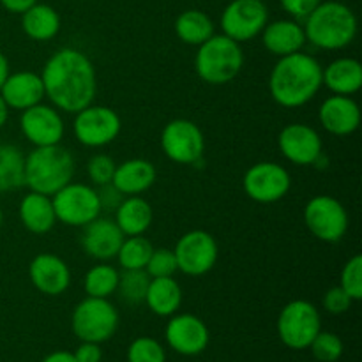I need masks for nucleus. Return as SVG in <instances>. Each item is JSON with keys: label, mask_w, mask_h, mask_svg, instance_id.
<instances>
[{"label": "nucleus", "mask_w": 362, "mask_h": 362, "mask_svg": "<svg viewBox=\"0 0 362 362\" xmlns=\"http://www.w3.org/2000/svg\"><path fill=\"white\" fill-rule=\"evenodd\" d=\"M45 98L57 110L78 113L94 103L98 80L92 60L76 48H62L53 53L41 73Z\"/></svg>", "instance_id": "nucleus-1"}, {"label": "nucleus", "mask_w": 362, "mask_h": 362, "mask_svg": "<svg viewBox=\"0 0 362 362\" xmlns=\"http://www.w3.org/2000/svg\"><path fill=\"white\" fill-rule=\"evenodd\" d=\"M322 69L315 57L308 53H292L279 57L269 76L272 99L283 108H299L310 103L322 88Z\"/></svg>", "instance_id": "nucleus-2"}, {"label": "nucleus", "mask_w": 362, "mask_h": 362, "mask_svg": "<svg viewBox=\"0 0 362 362\" xmlns=\"http://www.w3.org/2000/svg\"><path fill=\"white\" fill-rule=\"evenodd\" d=\"M306 41L322 49H341L357 35V18L346 4L320 2L306 18Z\"/></svg>", "instance_id": "nucleus-3"}, {"label": "nucleus", "mask_w": 362, "mask_h": 362, "mask_svg": "<svg viewBox=\"0 0 362 362\" xmlns=\"http://www.w3.org/2000/svg\"><path fill=\"white\" fill-rule=\"evenodd\" d=\"M74 158L60 144L35 147L25 158V186L35 193L53 197L73 180Z\"/></svg>", "instance_id": "nucleus-4"}, {"label": "nucleus", "mask_w": 362, "mask_h": 362, "mask_svg": "<svg viewBox=\"0 0 362 362\" xmlns=\"http://www.w3.org/2000/svg\"><path fill=\"white\" fill-rule=\"evenodd\" d=\"M244 66L240 42L225 34H214L198 46L194 57L197 74L209 85H225L235 80Z\"/></svg>", "instance_id": "nucleus-5"}, {"label": "nucleus", "mask_w": 362, "mask_h": 362, "mask_svg": "<svg viewBox=\"0 0 362 362\" xmlns=\"http://www.w3.org/2000/svg\"><path fill=\"white\" fill-rule=\"evenodd\" d=\"M71 327L80 341L105 343L119 327V311L108 299L87 297L73 311Z\"/></svg>", "instance_id": "nucleus-6"}, {"label": "nucleus", "mask_w": 362, "mask_h": 362, "mask_svg": "<svg viewBox=\"0 0 362 362\" xmlns=\"http://www.w3.org/2000/svg\"><path fill=\"white\" fill-rule=\"evenodd\" d=\"M320 331V313L315 304L308 300H292L283 308L278 317L279 339L292 350L310 349L311 341Z\"/></svg>", "instance_id": "nucleus-7"}, {"label": "nucleus", "mask_w": 362, "mask_h": 362, "mask_svg": "<svg viewBox=\"0 0 362 362\" xmlns=\"http://www.w3.org/2000/svg\"><path fill=\"white\" fill-rule=\"evenodd\" d=\"M57 221L67 226H85L101 214L98 191L87 184L69 182L52 198Z\"/></svg>", "instance_id": "nucleus-8"}, {"label": "nucleus", "mask_w": 362, "mask_h": 362, "mask_svg": "<svg viewBox=\"0 0 362 362\" xmlns=\"http://www.w3.org/2000/svg\"><path fill=\"white\" fill-rule=\"evenodd\" d=\"M304 223L318 240L338 243L349 230V214L336 198L318 194L304 207Z\"/></svg>", "instance_id": "nucleus-9"}, {"label": "nucleus", "mask_w": 362, "mask_h": 362, "mask_svg": "<svg viewBox=\"0 0 362 362\" xmlns=\"http://www.w3.org/2000/svg\"><path fill=\"white\" fill-rule=\"evenodd\" d=\"M74 115V136L85 147H105L112 144L122 129L119 113L108 106L90 105Z\"/></svg>", "instance_id": "nucleus-10"}, {"label": "nucleus", "mask_w": 362, "mask_h": 362, "mask_svg": "<svg viewBox=\"0 0 362 362\" xmlns=\"http://www.w3.org/2000/svg\"><path fill=\"white\" fill-rule=\"evenodd\" d=\"M161 148L170 161L197 165L205 151L204 133L193 120H170L161 133Z\"/></svg>", "instance_id": "nucleus-11"}, {"label": "nucleus", "mask_w": 362, "mask_h": 362, "mask_svg": "<svg viewBox=\"0 0 362 362\" xmlns=\"http://www.w3.org/2000/svg\"><path fill=\"white\" fill-rule=\"evenodd\" d=\"M177 269L187 276H204L212 271L218 262V243L205 230H191L184 233L173 250Z\"/></svg>", "instance_id": "nucleus-12"}, {"label": "nucleus", "mask_w": 362, "mask_h": 362, "mask_svg": "<svg viewBox=\"0 0 362 362\" xmlns=\"http://www.w3.org/2000/svg\"><path fill=\"white\" fill-rule=\"evenodd\" d=\"M244 193L258 204H274L285 198L292 187L288 170L272 161H262L251 166L243 179Z\"/></svg>", "instance_id": "nucleus-13"}, {"label": "nucleus", "mask_w": 362, "mask_h": 362, "mask_svg": "<svg viewBox=\"0 0 362 362\" xmlns=\"http://www.w3.org/2000/svg\"><path fill=\"white\" fill-rule=\"evenodd\" d=\"M269 21L264 0H232L221 14L223 34L237 42H246L262 34Z\"/></svg>", "instance_id": "nucleus-14"}, {"label": "nucleus", "mask_w": 362, "mask_h": 362, "mask_svg": "<svg viewBox=\"0 0 362 362\" xmlns=\"http://www.w3.org/2000/svg\"><path fill=\"white\" fill-rule=\"evenodd\" d=\"M20 127L23 136L35 147L57 145L64 138V120L55 106L35 105L23 110L20 119Z\"/></svg>", "instance_id": "nucleus-15"}, {"label": "nucleus", "mask_w": 362, "mask_h": 362, "mask_svg": "<svg viewBox=\"0 0 362 362\" xmlns=\"http://www.w3.org/2000/svg\"><path fill=\"white\" fill-rule=\"evenodd\" d=\"M278 145L281 154L293 165H315L322 158L320 134L306 124L296 122L283 127Z\"/></svg>", "instance_id": "nucleus-16"}, {"label": "nucleus", "mask_w": 362, "mask_h": 362, "mask_svg": "<svg viewBox=\"0 0 362 362\" xmlns=\"http://www.w3.org/2000/svg\"><path fill=\"white\" fill-rule=\"evenodd\" d=\"M166 341L180 356H198L209 345V329L198 317L175 315L166 325Z\"/></svg>", "instance_id": "nucleus-17"}, {"label": "nucleus", "mask_w": 362, "mask_h": 362, "mask_svg": "<svg viewBox=\"0 0 362 362\" xmlns=\"http://www.w3.org/2000/svg\"><path fill=\"white\" fill-rule=\"evenodd\" d=\"M28 276L35 288L45 296H60L71 285V271L66 262L52 253H41L30 262Z\"/></svg>", "instance_id": "nucleus-18"}, {"label": "nucleus", "mask_w": 362, "mask_h": 362, "mask_svg": "<svg viewBox=\"0 0 362 362\" xmlns=\"http://www.w3.org/2000/svg\"><path fill=\"white\" fill-rule=\"evenodd\" d=\"M81 247L88 257L95 260H110L115 258L124 240V233L115 221L108 218H95L87 223L81 233Z\"/></svg>", "instance_id": "nucleus-19"}, {"label": "nucleus", "mask_w": 362, "mask_h": 362, "mask_svg": "<svg viewBox=\"0 0 362 362\" xmlns=\"http://www.w3.org/2000/svg\"><path fill=\"white\" fill-rule=\"evenodd\" d=\"M322 127L334 136H349L359 127V105L350 95H331L325 99L318 112Z\"/></svg>", "instance_id": "nucleus-20"}, {"label": "nucleus", "mask_w": 362, "mask_h": 362, "mask_svg": "<svg viewBox=\"0 0 362 362\" xmlns=\"http://www.w3.org/2000/svg\"><path fill=\"white\" fill-rule=\"evenodd\" d=\"M0 95L9 108L21 110V112L39 105L45 98V85H42L41 74L32 73V71L9 73V76L0 87Z\"/></svg>", "instance_id": "nucleus-21"}, {"label": "nucleus", "mask_w": 362, "mask_h": 362, "mask_svg": "<svg viewBox=\"0 0 362 362\" xmlns=\"http://www.w3.org/2000/svg\"><path fill=\"white\" fill-rule=\"evenodd\" d=\"M262 42L265 49L276 57L297 53L306 45L304 27L293 20H276L267 23L262 30Z\"/></svg>", "instance_id": "nucleus-22"}, {"label": "nucleus", "mask_w": 362, "mask_h": 362, "mask_svg": "<svg viewBox=\"0 0 362 362\" xmlns=\"http://www.w3.org/2000/svg\"><path fill=\"white\" fill-rule=\"evenodd\" d=\"M156 166L147 159H129L122 165H117L115 173H113L112 184L127 197H134L144 191L151 189L152 184L156 182Z\"/></svg>", "instance_id": "nucleus-23"}, {"label": "nucleus", "mask_w": 362, "mask_h": 362, "mask_svg": "<svg viewBox=\"0 0 362 362\" xmlns=\"http://www.w3.org/2000/svg\"><path fill=\"white\" fill-rule=\"evenodd\" d=\"M20 219L28 232L35 235L48 233L55 226L57 216L52 197L30 191L20 202Z\"/></svg>", "instance_id": "nucleus-24"}, {"label": "nucleus", "mask_w": 362, "mask_h": 362, "mask_svg": "<svg viewBox=\"0 0 362 362\" xmlns=\"http://www.w3.org/2000/svg\"><path fill=\"white\" fill-rule=\"evenodd\" d=\"M322 81L338 95H352L362 87V66L359 60L341 57L322 69Z\"/></svg>", "instance_id": "nucleus-25"}, {"label": "nucleus", "mask_w": 362, "mask_h": 362, "mask_svg": "<svg viewBox=\"0 0 362 362\" xmlns=\"http://www.w3.org/2000/svg\"><path fill=\"white\" fill-rule=\"evenodd\" d=\"M115 223L124 235H144L152 225L151 204L138 194L124 198L115 209Z\"/></svg>", "instance_id": "nucleus-26"}, {"label": "nucleus", "mask_w": 362, "mask_h": 362, "mask_svg": "<svg viewBox=\"0 0 362 362\" xmlns=\"http://www.w3.org/2000/svg\"><path fill=\"white\" fill-rule=\"evenodd\" d=\"M145 303L158 317H172L182 303V288L173 279V276L151 278L147 293H145Z\"/></svg>", "instance_id": "nucleus-27"}, {"label": "nucleus", "mask_w": 362, "mask_h": 362, "mask_svg": "<svg viewBox=\"0 0 362 362\" xmlns=\"http://www.w3.org/2000/svg\"><path fill=\"white\" fill-rule=\"evenodd\" d=\"M21 28L34 41H49L60 30V16L52 6L35 2L21 14Z\"/></svg>", "instance_id": "nucleus-28"}, {"label": "nucleus", "mask_w": 362, "mask_h": 362, "mask_svg": "<svg viewBox=\"0 0 362 362\" xmlns=\"http://www.w3.org/2000/svg\"><path fill=\"white\" fill-rule=\"evenodd\" d=\"M175 34L186 45L200 46L214 35V23L204 11L187 9L175 20Z\"/></svg>", "instance_id": "nucleus-29"}, {"label": "nucleus", "mask_w": 362, "mask_h": 362, "mask_svg": "<svg viewBox=\"0 0 362 362\" xmlns=\"http://www.w3.org/2000/svg\"><path fill=\"white\" fill-rule=\"evenodd\" d=\"M25 186V158L14 145L0 144V194Z\"/></svg>", "instance_id": "nucleus-30"}, {"label": "nucleus", "mask_w": 362, "mask_h": 362, "mask_svg": "<svg viewBox=\"0 0 362 362\" xmlns=\"http://www.w3.org/2000/svg\"><path fill=\"white\" fill-rule=\"evenodd\" d=\"M119 274L115 267L106 264L94 265L88 269L83 279V288L87 297H98V299H108L117 292L119 286Z\"/></svg>", "instance_id": "nucleus-31"}, {"label": "nucleus", "mask_w": 362, "mask_h": 362, "mask_svg": "<svg viewBox=\"0 0 362 362\" xmlns=\"http://www.w3.org/2000/svg\"><path fill=\"white\" fill-rule=\"evenodd\" d=\"M152 251L154 246L147 237L133 235L122 240L117 258L122 269H145Z\"/></svg>", "instance_id": "nucleus-32"}, {"label": "nucleus", "mask_w": 362, "mask_h": 362, "mask_svg": "<svg viewBox=\"0 0 362 362\" xmlns=\"http://www.w3.org/2000/svg\"><path fill=\"white\" fill-rule=\"evenodd\" d=\"M151 276L145 269H124L122 274H119V286L117 292L120 293V299L127 304L145 303V293H147Z\"/></svg>", "instance_id": "nucleus-33"}, {"label": "nucleus", "mask_w": 362, "mask_h": 362, "mask_svg": "<svg viewBox=\"0 0 362 362\" xmlns=\"http://www.w3.org/2000/svg\"><path fill=\"white\" fill-rule=\"evenodd\" d=\"M127 361L129 362H166L165 349L156 339L136 338L127 349Z\"/></svg>", "instance_id": "nucleus-34"}, {"label": "nucleus", "mask_w": 362, "mask_h": 362, "mask_svg": "<svg viewBox=\"0 0 362 362\" xmlns=\"http://www.w3.org/2000/svg\"><path fill=\"white\" fill-rule=\"evenodd\" d=\"M315 359L320 362H336L343 356V341L334 332L320 331L310 345Z\"/></svg>", "instance_id": "nucleus-35"}, {"label": "nucleus", "mask_w": 362, "mask_h": 362, "mask_svg": "<svg viewBox=\"0 0 362 362\" xmlns=\"http://www.w3.org/2000/svg\"><path fill=\"white\" fill-rule=\"evenodd\" d=\"M339 286L349 293L352 300L362 299V257L356 255L345 264L341 271V281Z\"/></svg>", "instance_id": "nucleus-36"}, {"label": "nucleus", "mask_w": 362, "mask_h": 362, "mask_svg": "<svg viewBox=\"0 0 362 362\" xmlns=\"http://www.w3.org/2000/svg\"><path fill=\"white\" fill-rule=\"evenodd\" d=\"M145 271L151 278H166V276H173L179 269H177V258L173 250H166V247H159V250L152 251L151 258H148Z\"/></svg>", "instance_id": "nucleus-37"}, {"label": "nucleus", "mask_w": 362, "mask_h": 362, "mask_svg": "<svg viewBox=\"0 0 362 362\" xmlns=\"http://www.w3.org/2000/svg\"><path fill=\"white\" fill-rule=\"evenodd\" d=\"M115 161L106 154H95L87 163V175L95 186H105L110 184L115 173Z\"/></svg>", "instance_id": "nucleus-38"}, {"label": "nucleus", "mask_w": 362, "mask_h": 362, "mask_svg": "<svg viewBox=\"0 0 362 362\" xmlns=\"http://www.w3.org/2000/svg\"><path fill=\"white\" fill-rule=\"evenodd\" d=\"M354 300L350 299L349 293L341 286H332L324 296V308L332 315H341L352 308Z\"/></svg>", "instance_id": "nucleus-39"}, {"label": "nucleus", "mask_w": 362, "mask_h": 362, "mask_svg": "<svg viewBox=\"0 0 362 362\" xmlns=\"http://www.w3.org/2000/svg\"><path fill=\"white\" fill-rule=\"evenodd\" d=\"M281 7L285 9V13H288L290 16L297 18V20H306L308 14L322 2V0H279Z\"/></svg>", "instance_id": "nucleus-40"}, {"label": "nucleus", "mask_w": 362, "mask_h": 362, "mask_svg": "<svg viewBox=\"0 0 362 362\" xmlns=\"http://www.w3.org/2000/svg\"><path fill=\"white\" fill-rule=\"evenodd\" d=\"M98 198L99 204H101V211H115L120 205V202L124 200V194L110 182L105 184V186H99Z\"/></svg>", "instance_id": "nucleus-41"}, {"label": "nucleus", "mask_w": 362, "mask_h": 362, "mask_svg": "<svg viewBox=\"0 0 362 362\" xmlns=\"http://www.w3.org/2000/svg\"><path fill=\"white\" fill-rule=\"evenodd\" d=\"M76 362H101L103 352L99 349L98 343H87L83 341L73 354Z\"/></svg>", "instance_id": "nucleus-42"}, {"label": "nucleus", "mask_w": 362, "mask_h": 362, "mask_svg": "<svg viewBox=\"0 0 362 362\" xmlns=\"http://www.w3.org/2000/svg\"><path fill=\"white\" fill-rule=\"evenodd\" d=\"M37 0H0V6L13 14H23L25 11L30 9Z\"/></svg>", "instance_id": "nucleus-43"}, {"label": "nucleus", "mask_w": 362, "mask_h": 362, "mask_svg": "<svg viewBox=\"0 0 362 362\" xmlns=\"http://www.w3.org/2000/svg\"><path fill=\"white\" fill-rule=\"evenodd\" d=\"M42 362H76V359H74L73 354L60 350V352H53L49 356H46Z\"/></svg>", "instance_id": "nucleus-44"}, {"label": "nucleus", "mask_w": 362, "mask_h": 362, "mask_svg": "<svg viewBox=\"0 0 362 362\" xmlns=\"http://www.w3.org/2000/svg\"><path fill=\"white\" fill-rule=\"evenodd\" d=\"M7 76H9V60H7V57L0 52V87H2V83L6 81Z\"/></svg>", "instance_id": "nucleus-45"}, {"label": "nucleus", "mask_w": 362, "mask_h": 362, "mask_svg": "<svg viewBox=\"0 0 362 362\" xmlns=\"http://www.w3.org/2000/svg\"><path fill=\"white\" fill-rule=\"evenodd\" d=\"M9 106H7V103L4 101V98L0 95V129H2L4 126H6L7 119H9Z\"/></svg>", "instance_id": "nucleus-46"}, {"label": "nucleus", "mask_w": 362, "mask_h": 362, "mask_svg": "<svg viewBox=\"0 0 362 362\" xmlns=\"http://www.w3.org/2000/svg\"><path fill=\"white\" fill-rule=\"evenodd\" d=\"M4 223V212H2V207H0V226H2Z\"/></svg>", "instance_id": "nucleus-47"}]
</instances>
